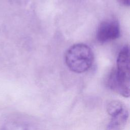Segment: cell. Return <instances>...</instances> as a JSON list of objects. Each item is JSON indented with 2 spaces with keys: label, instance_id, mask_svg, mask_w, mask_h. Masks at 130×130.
<instances>
[{
  "label": "cell",
  "instance_id": "obj_1",
  "mask_svg": "<svg viewBox=\"0 0 130 130\" xmlns=\"http://www.w3.org/2000/svg\"><path fill=\"white\" fill-rule=\"evenodd\" d=\"M108 87L121 95L128 98L130 94L129 49L125 45L117 59L116 68L109 74L106 81Z\"/></svg>",
  "mask_w": 130,
  "mask_h": 130
},
{
  "label": "cell",
  "instance_id": "obj_5",
  "mask_svg": "<svg viewBox=\"0 0 130 130\" xmlns=\"http://www.w3.org/2000/svg\"><path fill=\"white\" fill-rule=\"evenodd\" d=\"M106 130H122L128 118V111L126 108H124L121 112L112 115Z\"/></svg>",
  "mask_w": 130,
  "mask_h": 130
},
{
  "label": "cell",
  "instance_id": "obj_4",
  "mask_svg": "<svg viewBox=\"0 0 130 130\" xmlns=\"http://www.w3.org/2000/svg\"><path fill=\"white\" fill-rule=\"evenodd\" d=\"M4 130H40L36 123L23 118H16L8 121Z\"/></svg>",
  "mask_w": 130,
  "mask_h": 130
},
{
  "label": "cell",
  "instance_id": "obj_7",
  "mask_svg": "<svg viewBox=\"0 0 130 130\" xmlns=\"http://www.w3.org/2000/svg\"><path fill=\"white\" fill-rule=\"evenodd\" d=\"M120 4L124 6H129V0H117Z\"/></svg>",
  "mask_w": 130,
  "mask_h": 130
},
{
  "label": "cell",
  "instance_id": "obj_2",
  "mask_svg": "<svg viewBox=\"0 0 130 130\" xmlns=\"http://www.w3.org/2000/svg\"><path fill=\"white\" fill-rule=\"evenodd\" d=\"M94 55L87 45L79 43L71 46L65 54V61L68 67L73 72L82 73L92 66Z\"/></svg>",
  "mask_w": 130,
  "mask_h": 130
},
{
  "label": "cell",
  "instance_id": "obj_3",
  "mask_svg": "<svg viewBox=\"0 0 130 130\" xmlns=\"http://www.w3.org/2000/svg\"><path fill=\"white\" fill-rule=\"evenodd\" d=\"M120 29L118 22L114 19H108L102 22L96 32L97 40L102 43L108 42L119 38Z\"/></svg>",
  "mask_w": 130,
  "mask_h": 130
},
{
  "label": "cell",
  "instance_id": "obj_6",
  "mask_svg": "<svg viewBox=\"0 0 130 130\" xmlns=\"http://www.w3.org/2000/svg\"><path fill=\"white\" fill-rule=\"evenodd\" d=\"M125 107V105L121 102L118 100H112L108 103L107 111L108 114L112 116L113 114L121 112Z\"/></svg>",
  "mask_w": 130,
  "mask_h": 130
}]
</instances>
